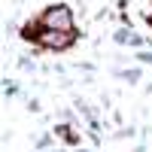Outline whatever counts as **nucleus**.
Wrapping results in <instances>:
<instances>
[{
    "mask_svg": "<svg viewBox=\"0 0 152 152\" xmlns=\"http://www.w3.org/2000/svg\"><path fill=\"white\" fill-rule=\"evenodd\" d=\"M70 40H73L70 31H61V34H40V43H43V46H52V49H64V46H70Z\"/></svg>",
    "mask_w": 152,
    "mask_h": 152,
    "instance_id": "1",
    "label": "nucleus"
},
{
    "mask_svg": "<svg viewBox=\"0 0 152 152\" xmlns=\"http://www.w3.org/2000/svg\"><path fill=\"white\" fill-rule=\"evenodd\" d=\"M46 24H58L61 31H70V12L64 6H58L52 12H46Z\"/></svg>",
    "mask_w": 152,
    "mask_h": 152,
    "instance_id": "2",
    "label": "nucleus"
}]
</instances>
